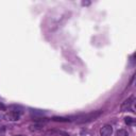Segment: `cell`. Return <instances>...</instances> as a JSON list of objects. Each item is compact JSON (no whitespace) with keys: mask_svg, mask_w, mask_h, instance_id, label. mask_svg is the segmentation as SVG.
I'll return each instance as SVG.
<instances>
[{"mask_svg":"<svg viewBox=\"0 0 136 136\" xmlns=\"http://www.w3.org/2000/svg\"><path fill=\"white\" fill-rule=\"evenodd\" d=\"M101 114H102V111H95V112H92V113H88V114L79 116L77 118L76 122L77 123H85V122L93 121V120H95V119H97Z\"/></svg>","mask_w":136,"mask_h":136,"instance_id":"6da1fadb","label":"cell"},{"mask_svg":"<svg viewBox=\"0 0 136 136\" xmlns=\"http://www.w3.org/2000/svg\"><path fill=\"white\" fill-rule=\"evenodd\" d=\"M20 112H16V111H11V112H8L5 115H4V119L8 121H17L19 120L20 118Z\"/></svg>","mask_w":136,"mask_h":136,"instance_id":"7a4b0ae2","label":"cell"},{"mask_svg":"<svg viewBox=\"0 0 136 136\" xmlns=\"http://www.w3.org/2000/svg\"><path fill=\"white\" fill-rule=\"evenodd\" d=\"M133 101H134V97H131V98H129V99L124 100V101L122 102L121 106H120L121 111H122V112L130 111V110H131V107H132V104H133Z\"/></svg>","mask_w":136,"mask_h":136,"instance_id":"3957f363","label":"cell"},{"mask_svg":"<svg viewBox=\"0 0 136 136\" xmlns=\"http://www.w3.org/2000/svg\"><path fill=\"white\" fill-rule=\"evenodd\" d=\"M112 133H113V128H112V126H110V124L103 126V127L101 128V130H100L101 136H111Z\"/></svg>","mask_w":136,"mask_h":136,"instance_id":"277c9868","label":"cell"},{"mask_svg":"<svg viewBox=\"0 0 136 136\" xmlns=\"http://www.w3.org/2000/svg\"><path fill=\"white\" fill-rule=\"evenodd\" d=\"M43 128H44V124H42V123H35V124H31L30 126L31 131H42Z\"/></svg>","mask_w":136,"mask_h":136,"instance_id":"5b68a950","label":"cell"},{"mask_svg":"<svg viewBox=\"0 0 136 136\" xmlns=\"http://www.w3.org/2000/svg\"><path fill=\"white\" fill-rule=\"evenodd\" d=\"M52 120H53V121H60V122H69L70 119L64 118V117H53Z\"/></svg>","mask_w":136,"mask_h":136,"instance_id":"8992f818","label":"cell"},{"mask_svg":"<svg viewBox=\"0 0 136 136\" xmlns=\"http://www.w3.org/2000/svg\"><path fill=\"white\" fill-rule=\"evenodd\" d=\"M116 136H129V133L126 130H118L116 133Z\"/></svg>","mask_w":136,"mask_h":136,"instance_id":"52a82bcc","label":"cell"},{"mask_svg":"<svg viewBox=\"0 0 136 136\" xmlns=\"http://www.w3.org/2000/svg\"><path fill=\"white\" fill-rule=\"evenodd\" d=\"M124 121H126V123H127L128 126H131V124L134 123V119H133L132 117H126V118H124Z\"/></svg>","mask_w":136,"mask_h":136,"instance_id":"ba28073f","label":"cell"},{"mask_svg":"<svg viewBox=\"0 0 136 136\" xmlns=\"http://www.w3.org/2000/svg\"><path fill=\"white\" fill-rule=\"evenodd\" d=\"M89 3H90L89 1H83V2H82L83 5H89Z\"/></svg>","mask_w":136,"mask_h":136,"instance_id":"9c48e42d","label":"cell"},{"mask_svg":"<svg viewBox=\"0 0 136 136\" xmlns=\"http://www.w3.org/2000/svg\"><path fill=\"white\" fill-rule=\"evenodd\" d=\"M0 110H5V106L1 103V102H0Z\"/></svg>","mask_w":136,"mask_h":136,"instance_id":"30bf717a","label":"cell"},{"mask_svg":"<svg viewBox=\"0 0 136 136\" xmlns=\"http://www.w3.org/2000/svg\"><path fill=\"white\" fill-rule=\"evenodd\" d=\"M17 136H22V135H17Z\"/></svg>","mask_w":136,"mask_h":136,"instance_id":"8fae6325","label":"cell"}]
</instances>
